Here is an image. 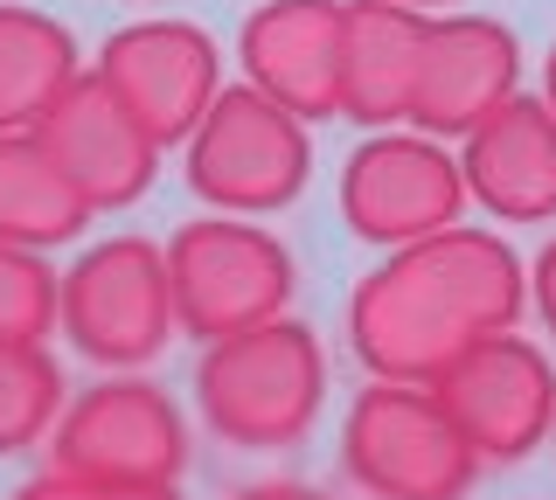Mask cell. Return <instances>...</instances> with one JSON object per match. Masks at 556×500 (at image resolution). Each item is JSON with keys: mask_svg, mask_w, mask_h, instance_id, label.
Returning <instances> with one entry per match:
<instances>
[{"mask_svg": "<svg viewBox=\"0 0 556 500\" xmlns=\"http://www.w3.org/2000/svg\"><path fill=\"white\" fill-rule=\"evenodd\" d=\"M529 313V265L494 230L452 222L396 244L348 292V348L382 383H439L486 334H515Z\"/></svg>", "mask_w": 556, "mask_h": 500, "instance_id": "1", "label": "cell"}, {"mask_svg": "<svg viewBox=\"0 0 556 500\" xmlns=\"http://www.w3.org/2000/svg\"><path fill=\"white\" fill-rule=\"evenodd\" d=\"M327 403V348L306 320L278 313L265 326L202 341L195 410L237 452H286L300 445Z\"/></svg>", "mask_w": 556, "mask_h": 500, "instance_id": "2", "label": "cell"}, {"mask_svg": "<svg viewBox=\"0 0 556 500\" xmlns=\"http://www.w3.org/2000/svg\"><path fill=\"white\" fill-rule=\"evenodd\" d=\"M341 465L369 500H466L480 479V452L445 418L431 383L382 375H369L341 418Z\"/></svg>", "mask_w": 556, "mask_h": 500, "instance_id": "3", "label": "cell"}, {"mask_svg": "<svg viewBox=\"0 0 556 500\" xmlns=\"http://www.w3.org/2000/svg\"><path fill=\"white\" fill-rule=\"evenodd\" d=\"M181 175L223 216H271L306 195L313 132L257 84H223L202 126L181 140Z\"/></svg>", "mask_w": 556, "mask_h": 500, "instance_id": "4", "label": "cell"}, {"mask_svg": "<svg viewBox=\"0 0 556 500\" xmlns=\"http://www.w3.org/2000/svg\"><path fill=\"white\" fill-rule=\"evenodd\" d=\"M167 285H174V320L195 341H223L243 326H265L292 306L300 265L257 216H195L167 236Z\"/></svg>", "mask_w": 556, "mask_h": 500, "instance_id": "5", "label": "cell"}, {"mask_svg": "<svg viewBox=\"0 0 556 500\" xmlns=\"http://www.w3.org/2000/svg\"><path fill=\"white\" fill-rule=\"evenodd\" d=\"M63 341L98 369H147L174 341V285H167V244L118 230L91 251L70 257L56 292Z\"/></svg>", "mask_w": 556, "mask_h": 500, "instance_id": "6", "label": "cell"}, {"mask_svg": "<svg viewBox=\"0 0 556 500\" xmlns=\"http://www.w3.org/2000/svg\"><path fill=\"white\" fill-rule=\"evenodd\" d=\"M466 202L473 195H466L459 153H445V140L417 126H382L341 161V222L376 251L452 230Z\"/></svg>", "mask_w": 556, "mask_h": 500, "instance_id": "7", "label": "cell"}, {"mask_svg": "<svg viewBox=\"0 0 556 500\" xmlns=\"http://www.w3.org/2000/svg\"><path fill=\"white\" fill-rule=\"evenodd\" d=\"M49 459L63 473H91V479H161V487H174L188 473V418L161 383L112 369L104 383L77 389L63 403L56 431H49Z\"/></svg>", "mask_w": 556, "mask_h": 500, "instance_id": "8", "label": "cell"}, {"mask_svg": "<svg viewBox=\"0 0 556 500\" xmlns=\"http://www.w3.org/2000/svg\"><path fill=\"white\" fill-rule=\"evenodd\" d=\"M480 465H521L556 431V361L521 334H486L431 383Z\"/></svg>", "mask_w": 556, "mask_h": 500, "instance_id": "9", "label": "cell"}, {"mask_svg": "<svg viewBox=\"0 0 556 500\" xmlns=\"http://www.w3.org/2000/svg\"><path fill=\"white\" fill-rule=\"evenodd\" d=\"M91 70L153 132V146H181L223 91V49L208 42V28L181 22V14H161V22L112 28L98 42Z\"/></svg>", "mask_w": 556, "mask_h": 500, "instance_id": "10", "label": "cell"}, {"mask_svg": "<svg viewBox=\"0 0 556 500\" xmlns=\"http://www.w3.org/2000/svg\"><path fill=\"white\" fill-rule=\"evenodd\" d=\"M35 132H42V146L56 153V167L70 175V188L91 202V216L139 202L153 188V175H161V146H153V132L139 126L112 91H104L98 70L70 77V91L42 112Z\"/></svg>", "mask_w": 556, "mask_h": 500, "instance_id": "11", "label": "cell"}, {"mask_svg": "<svg viewBox=\"0 0 556 500\" xmlns=\"http://www.w3.org/2000/svg\"><path fill=\"white\" fill-rule=\"evenodd\" d=\"M521 91V42L494 14H439L425 28L410 126L431 140H466L486 112H501Z\"/></svg>", "mask_w": 556, "mask_h": 500, "instance_id": "12", "label": "cell"}, {"mask_svg": "<svg viewBox=\"0 0 556 500\" xmlns=\"http://www.w3.org/2000/svg\"><path fill=\"white\" fill-rule=\"evenodd\" d=\"M243 84H257L306 126L341 118V0H265L237 28Z\"/></svg>", "mask_w": 556, "mask_h": 500, "instance_id": "13", "label": "cell"}, {"mask_svg": "<svg viewBox=\"0 0 556 500\" xmlns=\"http://www.w3.org/2000/svg\"><path fill=\"white\" fill-rule=\"evenodd\" d=\"M466 195L494 222H549L556 216V112L543 98H508L459 140Z\"/></svg>", "mask_w": 556, "mask_h": 500, "instance_id": "14", "label": "cell"}, {"mask_svg": "<svg viewBox=\"0 0 556 500\" xmlns=\"http://www.w3.org/2000/svg\"><path fill=\"white\" fill-rule=\"evenodd\" d=\"M425 8L404 0H341V118L362 132L410 126L417 63H425Z\"/></svg>", "mask_w": 556, "mask_h": 500, "instance_id": "15", "label": "cell"}, {"mask_svg": "<svg viewBox=\"0 0 556 500\" xmlns=\"http://www.w3.org/2000/svg\"><path fill=\"white\" fill-rule=\"evenodd\" d=\"M91 230V202L70 188L42 132H0V244L63 251Z\"/></svg>", "mask_w": 556, "mask_h": 500, "instance_id": "16", "label": "cell"}, {"mask_svg": "<svg viewBox=\"0 0 556 500\" xmlns=\"http://www.w3.org/2000/svg\"><path fill=\"white\" fill-rule=\"evenodd\" d=\"M77 70V36L56 14L0 0V132H35Z\"/></svg>", "mask_w": 556, "mask_h": 500, "instance_id": "17", "label": "cell"}, {"mask_svg": "<svg viewBox=\"0 0 556 500\" xmlns=\"http://www.w3.org/2000/svg\"><path fill=\"white\" fill-rule=\"evenodd\" d=\"M63 403V361L42 341H0V459L42 445Z\"/></svg>", "mask_w": 556, "mask_h": 500, "instance_id": "18", "label": "cell"}, {"mask_svg": "<svg viewBox=\"0 0 556 500\" xmlns=\"http://www.w3.org/2000/svg\"><path fill=\"white\" fill-rule=\"evenodd\" d=\"M56 292H63V271L49 265V251L0 244V341H49Z\"/></svg>", "mask_w": 556, "mask_h": 500, "instance_id": "19", "label": "cell"}, {"mask_svg": "<svg viewBox=\"0 0 556 500\" xmlns=\"http://www.w3.org/2000/svg\"><path fill=\"white\" fill-rule=\"evenodd\" d=\"M8 500H181V487H161V479H91V473L49 465V473L22 479Z\"/></svg>", "mask_w": 556, "mask_h": 500, "instance_id": "20", "label": "cell"}, {"mask_svg": "<svg viewBox=\"0 0 556 500\" xmlns=\"http://www.w3.org/2000/svg\"><path fill=\"white\" fill-rule=\"evenodd\" d=\"M529 313L556 334V236L535 251V265H529Z\"/></svg>", "mask_w": 556, "mask_h": 500, "instance_id": "21", "label": "cell"}, {"mask_svg": "<svg viewBox=\"0 0 556 500\" xmlns=\"http://www.w3.org/2000/svg\"><path fill=\"white\" fill-rule=\"evenodd\" d=\"M230 500H327L320 487H300V479H257V487H243Z\"/></svg>", "mask_w": 556, "mask_h": 500, "instance_id": "22", "label": "cell"}, {"mask_svg": "<svg viewBox=\"0 0 556 500\" xmlns=\"http://www.w3.org/2000/svg\"><path fill=\"white\" fill-rule=\"evenodd\" d=\"M543 105L556 112V42H549V56H543Z\"/></svg>", "mask_w": 556, "mask_h": 500, "instance_id": "23", "label": "cell"}, {"mask_svg": "<svg viewBox=\"0 0 556 500\" xmlns=\"http://www.w3.org/2000/svg\"><path fill=\"white\" fill-rule=\"evenodd\" d=\"M404 8H459V0H404Z\"/></svg>", "mask_w": 556, "mask_h": 500, "instance_id": "24", "label": "cell"}]
</instances>
